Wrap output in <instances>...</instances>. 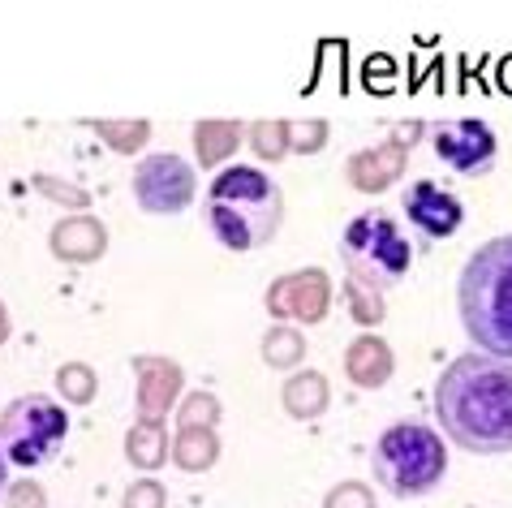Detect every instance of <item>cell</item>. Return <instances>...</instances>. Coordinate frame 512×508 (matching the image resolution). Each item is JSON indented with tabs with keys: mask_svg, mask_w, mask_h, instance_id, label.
Listing matches in <instances>:
<instances>
[{
	"mask_svg": "<svg viewBox=\"0 0 512 508\" xmlns=\"http://www.w3.org/2000/svg\"><path fill=\"white\" fill-rule=\"evenodd\" d=\"M435 422L457 448L474 457L512 453V362L461 354L435 379Z\"/></svg>",
	"mask_w": 512,
	"mask_h": 508,
	"instance_id": "6da1fadb",
	"label": "cell"
},
{
	"mask_svg": "<svg viewBox=\"0 0 512 508\" xmlns=\"http://www.w3.org/2000/svg\"><path fill=\"white\" fill-rule=\"evenodd\" d=\"M207 229L211 237L233 250V254H250L267 246L284 224V194L263 168L254 164H229L211 177L207 186V203H203Z\"/></svg>",
	"mask_w": 512,
	"mask_h": 508,
	"instance_id": "7a4b0ae2",
	"label": "cell"
},
{
	"mask_svg": "<svg viewBox=\"0 0 512 508\" xmlns=\"http://www.w3.org/2000/svg\"><path fill=\"white\" fill-rule=\"evenodd\" d=\"M457 310L478 354L512 362V233L491 237L465 259Z\"/></svg>",
	"mask_w": 512,
	"mask_h": 508,
	"instance_id": "3957f363",
	"label": "cell"
},
{
	"mask_svg": "<svg viewBox=\"0 0 512 508\" xmlns=\"http://www.w3.org/2000/svg\"><path fill=\"white\" fill-rule=\"evenodd\" d=\"M371 470H375V483L396 500L426 496L448 474L444 435L426 427V422H392L375 440Z\"/></svg>",
	"mask_w": 512,
	"mask_h": 508,
	"instance_id": "277c9868",
	"label": "cell"
},
{
	"mask_svg": "<svg viewBox=\"0 0 512 508\" xmlns=\"http://www.w3.org/2000/svg\"><path fill=\"white\" fill-rule=\"evenodd\" d=\"M340 259L349 267V280H362L379 293L401 285L414 267V246L401 229V220L388 211H358L340 233Z\"/></svg>",
	"mask_w": 512,
	"mask_h": 508,
	"instance_id": "5b68a950",
	"label": "cell"
},
{
	"mask_svg": "<svg viewBox=\"0 0 512 508\" xmlns=\"http://www.w3.org/2000/svg\"><path fill=\"white\" fill-rule=\"evenodd\" d=\"M65 435H69V414L48 392H26V397L9 401L5 414H0V453H5V461L22 465V470L48 465L61 453Z\"/></svg>",
	"mask_w": 512,
	"mask_h": 508,
	"instance_id": "8992f818",
	"label": "cell"
},
{
	"mask_svg": "<svg viewBox=\"0 0 512 508\" xmlns=\"http://www.w3.org/2000/svg\"><path fill=\"white\" fill-rule=\"evenodd\" d=\"M431 151L444 160L452 173L461 177H487L500 155V138L487 121L478 117H461V121H444L431 130Z\"/></svg>",
	"mask_w": 512,
	"mask_h": 508,
	"instance_id": "52a82bcc",
	"label": "cell"
},
{
	"mask_svg": "<svg viewBox=\"0 0 512 508\" xmlns=\"http://www.w3.org/2000/svg\"><path fill=\"white\" fill-rule=\"evenodd\" d=\"M134 203L151 216H173L186 211L194 199V168L181 155H147L134 168Z\"/></svg>",
	"mask_w": 512,
	"mask_h": 508,
	"instance_id": "ba28073f",
	"label": "cell"
},
{
	"mask_svg": "<svg viewBox=\"0 0 512 508\" xmlns=\"http://www.w3.org/2000/svg\"><path fill=\"white\" fill-rule=\"evenodd\" d=\"M401 211L426 242H448L465 224V203L448 186H439V181H414L401 194Z\"/></svg>",
	"mask_w": 512,
	"mask_h": 508,
	"instance_id": "9c48e42d",
	"label": "cell"
},
{
	"mask_svg": "<svg viewBox=\"0 0 512 508\" xmlns=\"http://www.w3.org/2000/svg\"><path fill=\"white\" fill-rule=\"evenodd\" d=\"M327 302H332V289H327V276L319 267L310 272H293L276 280L267 289V310L280 319H306V323H319L327 315Z\"/></svg>",
	"mask_w": 512,
	"mask_h": 508,
	"instance_id": "30bf717a",
	"label": "cell"
},
{
	"mask_svg": "<svg viewBox=\"0 0 512 508\" xmlns=\"http://www.w3.org/2000/svg\"><path fill=\"white\" fill-rule=\"evenodd\" d=\"M401 173H405V147L401 143H383L375 151H358L349 160V181L362 194L388 190L392 181H401Z\"/></svg>",
	"mask_w": 512,
	"mask_h": 508,
	"instance_id": "8fae6325",
	"label": "cell"
},
{
	"mask_svg": "<svg viewBox=\"0 0 512 508\" xmlns=\"http://www.w3.org/2000/svg\"><path fill=\"white\" fill-rule=\"evenodd\" d=\"M134 371L142 379L138 388V405H142V418H160L168 414V405L177 401V388H181V371L164 358H138Z\"/></svg>",
	"mask_w": 512,
	"mask_h": 508,
	"instance_id": "7c38bea8",
	"label": "cell"
},
{
	"mask_svg": "<svg viewBox=\"0 0 512 508\" xmlns=\"http://www.w3.org/2000/svg\"><path fill=\"white\" fill-rule=\"evenodd\" d=\"M104 246H108V237L99 229V220H91V216H74L52 229V250L69 263H91L104 254Z\"/></svg>",
	"mask_w": 512,
	"mask_h": 508,
	"instance_id": "4fadbf2b",
	"label": "cell"
},
{
	"mask_svg": "<svg viewBox=\"0 0 512 508\" xmlns=\"http://www.w3.org/2000/svg\"><path fill=\"white\" fill-rule=\"evenodd\" d=\"M345 371H349V379L358 388L388 384V375H392V349H388V341H379V336H358V341L349 345Z\"/></svg>",
	"mask_w": 512,
	"mask_h": 508,
	"instance_id": "5bb4252c",
	"label": "cell"
},
{
	"mask_svg": "<svg viewBox=\"0 0 512 508\" xmlns=\"http://www.w3.org/2000/svg\"><path fill=\"white\" fill-rule=\"evenodd\" d=\"M284 409L293 418H319L327 409V379L319 371H302L284 384Z\"/></svg>",
	"mask_w": 512,
	"mask_h": 508,
	"instance_id": "9a60e30c",
	"label": "cell"
},
{
	"mask_svg": "<svg viewBox=\"0 0 512 508\" xmlns=\"http://www.w3.org/2000/svg\"><path fill=\"white\" fill-rule=\"evenodd\" d=\"M125 453H130L134 465H142V470H155V465L168 461V435L155 418H142L138 427L125 435Z\"/></svg>",
	"mask_w": 512,
	"mask_h": 508,
	"instance_id": "2e32d148",
	"label": "cell"
},
{
	"mask_svg": "<svg viewBox=\"0 0 512 508\" xmlns=\"http://www.w3.org/2000/svg\"><path fill=\"white\" fill-rule=\"evenodd\" d=\"M216 453H220V444L207 427H186L173 444V461L181 465V470H207V465L216 461Z\"/></svg>",
	"mask_w": 512,
	"mask_h": 508,
	"instance_id": "e0dca14e",
	"label": "cell"
},
{
	"mask_svg": "<svg viewBox=\"0 0 512 508\" xmlns=\"http://www.w3.org/2000/svg\"><path fill=\"white\" fill-rule=\"evenodd\" d=\"M237 138H241V130L229 121H198L194 125V147H198V160H203L207 168L220 164L224 155L237 147Z\"/></svg>",
	"mask_w": 512,
	"mask_h": 508,
	"instance_id": "ac0fdd59",
	"label": "cell"
},
{
	"mask_svg": "<svg viewBox=\"0 0 512 508\" xmlns=\"http://www.w3.org/2000/svg\"><path fill=\"white\" fill-rule=\"evenodd\" d=\"M302 354H306V345H302V336H297L293 328H272V332L263 336V358H267V366H293Z\"/></svg>",
	"mask_w": 512,
	"mask_h": 508,
	"instance_id": "d6986e66",
	"label": "cell"
},
{
	"mask_svg": "<svg viewBox=\"0 0 512 508\" xmlns=\"http://www.w3.org/2000/svg\"><path fill=\"white\" fill-rule=\"evenodd\" d=\"M99 134L112 143V151H121V155H134L142 143H147V134H151V125L147 121H125V125H117V121H104V125H95Z\"/></svg>",
	"mask_w": 512,
	"mask_h": 508,
	"instance_id": "ffe728a7",
	"label": "cell"
},
{
	"mask_svg": "<svg viewBox=\"0 0 512 508\" xmlns=\"http://www.w3.org/2000/svg\"><path fill=\"white\" fill-rule=\"evenodd\" d=\"M250 143H254V151H259L263 160H280V155L289 151V125L284 121H259L250 130Z\"/></svg>",
	"mask_w": 512,
	"mask_h": 508,
	"instance_id": "44dd1931",
	"label": "cell"
},
{
	"mask_svg": "<svg viewBox=\"0 0 512 508\" xmlns=\"http://www.w3.org/2000/svg\"><path fill=\"white\" fill-rule=\"evenodd\" d=\"M349 310H353V319L358 323H379L383 319V293L379 289H371V285H362V280H349Z\"/></svg>",
	"mask_w": 512,
	"mask_h": 508,
	"instance_id": "7402d4cb",
	"label": "cell"
},
{
	"mask_svg": "<svg viewBox=\"0 0 512 508\" xmlns=\"http://www.w3.org/2000/svg\"><path fill=\"white\" fill-rule=\"evenodd\" d=\"M56 384H61L65 401H74V405H87L95 397V375L87 371V366H61Z\"/></svg>",
	"mask_w": 512,
	"mask_h": 508,
	"instance_id": "603a6c76",
	"label": "cell"
},
{
	"mask_svg": "<svg viewBox=\"0 0 512 508\" xmlns=\"http://www.w3.org/2000/svg\"><path fill=\"white\" fill-rule=\"evenodd\" d=\"M327 143V125L323 121H310V125H289V151H302V155H315Z\"/></svg>",
	"mask_w": 512,
	"mask_h": 508,
	"instance_id": "cb8c5ba5",
	"label": "cell"
},
{
	"mask_svg": "<svg viewBox=\"0 0 512 508\" xmlns=\"http://www.w3.org/2000/svg\"><path fill=\"white\" fill-rule=\"evenodd\" d=\"M323 508H375V491H366L362 483H340L327 491Z\"/></svg>",
	"mask_w": 512,
	"mask_h": 508,
	"instance_id": "d4e9b609",
	"label": "cell"
},
{
	"mask_svg": "<svg viewBox=\"0 0 512 508\" xmlns=\"http://www.w3.org/2000/svg\"><path fill=\"white\" fill-rule=\"evenodd\" d=\"M216 418H220V405H216V397H203V392L190 397L186 409H181V422H186V427H207L211 431V422Z\"/></svg>",
	"mask_w": 512,
	"mask_h": 508,
	"instance_id": "484cf974",
	"label": "cell"
},
{
	"mask_svg": "<svg viewBox=\"0 0 512 508\" xmlns=\"http://www.w3.org/2000/svg\"><path fill=\"white\" fill-rule=\"evenodd\" d=\"M121 508H164V487L160 483H134L125 491Z\"/></svg>",
	"mask_w": 512,
	"mask_h": 508,
	"instance_id": "4316f807",
	"label": "cell"
},
{
	"mask_svg": "<svg viewBox=\"0 0 512 508\" xmlns=\"http://www.w3.org/2000/svg\"><path fill=\"white\" fill-rule=\"evenodd\" d=\"M13 491H18V496H13V508H44V491L35 483H18Z\"/></svg>",
	"mask_w": 512,
	"mask_h": 508,
	"instance_id": "83f0119b",
	"label": "cell"
},
{
	"mask_svg": "<svg viewBox=\"0 0 512 508\" xmlns=\"http://www.w3.org/2000/svg\"><path fill=\"white\" fill-rule=\"evenodd\" d=\"M500 91L512 95V56H504V61H500Z\"/></svg>",
	"mask_w": 512,
	"mask_h": 508,
	"instance_id": "f1b7e54d",
	"label": "cell"
},
{
	"mask_svg": "<svg viewBox=\"0 0 512 508\" xmlns=\"http://www.w3.org/2000/svg\"><path fill=\"white\" fill-rule=\"evenodd\" d=\"M0 491H5V453H0Z\"/></svg>",
	"mask_w": 512,
	"mask_h": 508,
	"instance_id": "f546056e",
	"label": "cell"
}]
</instances>
